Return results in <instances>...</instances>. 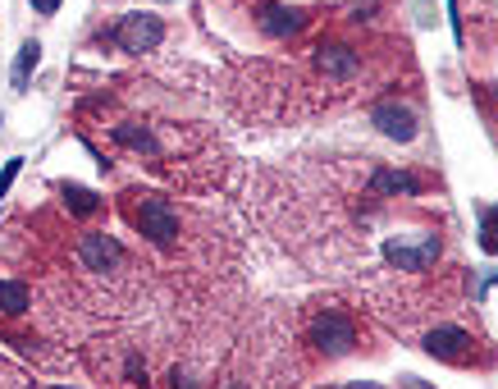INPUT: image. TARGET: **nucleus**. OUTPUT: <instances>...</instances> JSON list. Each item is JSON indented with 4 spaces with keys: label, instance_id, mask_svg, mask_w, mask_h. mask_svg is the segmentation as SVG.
<instances>
[{
    "label": "nucleus",
    "instance_id": "nucleus-14",
    "mask_svg": "<svg viewBox=\"0 0 498 389\" xmlns=\"http://www.w3.org/2000/svg\"><path fill=\"white\" fill-rule=\"evenodd\" d=\"M19 179V161H5V174H0V197L10 193V184Z\"/></svg>",
    "mask_w": 498,
    "mask_h": 389
},
{
    "label": "nucleus",
    "instance_id": "nucleus-11",
    "mask_svg": "<svg viewBox=\"0 0 498 389\" xmlns=\"http://www.w3.org/2000/svg\"><path fill=\"white\" fill-rule=\"evenodd\" d=\"M37 65H42V47L37 42H24V51L15 60V92H28V79H33Z\"/></svg>",
    "mask_w": 498,
    "mask_h": 389
},
{
    "label": "nucleus",
    "instance_id": "nucleus-12",
    "mask_svg": "<svg viewBox=\"0 0 498 389\" xmlns=\"http://www.w3.org/2000/svg\"><path fill=\"white\" fill-rule=\"evenodd\" d=\"M0 311H5V316H24L28 311V289L0 279Z\"/></svg>",
    "mask_w": 498,
    "mask_h": 389
},
{
    "label": "nucleus",
    "instance_id": "nucleus-8",
    "mask_svg": "<svg viewBox=\"0 0 498 389\" xmlns=\"http://www.w3.org/2000/svg\"><path fill=\"white\" fill-rule=\"evenodd\" d=\"M316 65H320V74L325 79H352L357 69H361V60H357V51H348V47H316Z\"/></svg>",
    "mask_w": 498,
    "mask_h": 389
},
{
    "label": "nucleus",
    "instance_id": "nucleus-4",
    "mask_svg": "<svg viewBox=\"0 0 498 389\" xmlns=\"http://www.w3.org/2000/svg\"><path fill=\"white\" fill-rule=\"evenodd\" d=\"M311 339H316L329 357H343V352L357 348V325H352L348 316H338V311H325V316H316Z\"/></svg>",
    "mask_w": 498,
    "mask_h": 389
},
{
    "label": "nucleus",
    "instance_id": "nucleus-3",
    "mask_svg": "<svg viewBox=\"0 0 498 389\" xmlns=\"http://www.w3.org/2000/svg\"><path fill=\"white\" fill-rule=\"evenodd\" d=\"M161 37H165V24L156 19V15H124L119 24H115V33H110V42L119 47V51H129V56H142V51H156L161 47Z\"/></svg>",
    "mask_w": 498,
    "mask_h": 389
},
{
    "label": "nucleus",
    "instance_id": "nucleus-7",
    "mask_svg": "<svg viewBox=\"0 0 498 389\" xmlns=\"http://www.w3.org/2000/svg\"><path fill=\"white\" fill-rule=\"evenodd\" d=\"M425 352L430 357H443V362H466L471 357V334L466 330H452V325L430 330L425 334Z\"/></svg>",
    "mask_w": 498,
    "mask_h": 389
},
{
    "label": "nucleus",
    "instance_id": "nucleus-16",
    "mask_svg": "<svg viewBox=\"0 0 498 389\" xmlns=\"http://www.w3.org/2000/svg\"><path fill=\"white\" fill-rule=\"evenodd\" d=\"M484 216H489V225H493V229H498V211H484Z\"/></svg>",
    "mask_w": 498,
    "mask_h": 389
},
{
    "label": "nucleus",
    "instance_id": "nucleus-10",
    "mask_svg": "<svg viewBox=\"0 0 498 389\" xmlns=\"http://www.w3.org/2000/svg\"><path fill=\"white\" fill-rule=\"evenodd\" d=\"M261 28H265L270 37H288V33H297V28H302V15L270 5V10H261Z\"/></svg>",
    "mask_w": 498,
    "mask_h": 389
},
{
    "label": "nucleus",
    "instance_id": "nucleus-9",
    "mask_svg": "<svg viewBox=\"0 0 498 389\" xmlns=\"http://www.w3.org/2000/svg\"><path fill=\"white\" fill-rule=\"evenodd\" d=\"M370 188L379 197H398V193H420V179L407 174V170H375L370 174Z\"/></svg>",
    "mask_w": 498,
    "mask_h": 389
},
{
    "label": "nucleus",
    "instance_id": "nucleus-2",
    "mask_svg": "<svg viewBox=\"0 0 498 389\" xmlns=\"http://www.w3.org/2000/svg\"><path fill=\"white\" fill-rule=\"evenodd\" d=\"M384 257H389V266H398V270H430L434 266V257H439V234H393L389 243H384Z\"/></svg>",
    "mask_w": 498,
    "mask_h": 389
},
{
    "label": "nucleus",
    "instance_id": "nucleus-6",
    "mask_svg": "<svg viewBox=\"0 0 498 389\" xmlns=\"http://www.w3.org/2000/svg\"><path fill=\"white\" fill-rule=\"evenodd\" d=\"M370 120H375V129H379L384 138H393V142H411V138H416V115H411L407 106H398V101L375 106Z\"/></svg>",
    "mask_w": 498,
    "mask_h": 389
},
{
    "label": "nucleus",
    "instance_id": "nucleus-5",
    "mask_svg": "<svg viewBox=\"0 0 498 389\" xmlns=\"http://www.w3.org/2000/svg\"><path fill=\"white\" fill-rule=\"evenodd\" d=\"M78 261H83V270L106 275V270L124 266V247H119V238H110V234H83V238H78Z\"/></svg>",
    "mask_w": 498,
    "mask_h": 389
},
{
    "label": "nucleus",
    "instance_id": "nucleus-17",
    "mask_svg": "<svg viewBox=\"0 0 498 389\" xmlns=\"http://www.w3.org/2000/svg\"><path fill=\"white\" fill-rule=\"evenodd\" d=\"M352 389H357V384H352Z\"/></svg>",
    "mask_w": 498,
    "mask_h": 389
},
{
    "label": "nucleus",
    "instance_id": "nucleus-1",
    "mask_svg": "<svg viewBox=\"0 0 498 389\" xmlns=\"http://www.w3.org/2000/svg\"><path fill=\"white\" fill-rule=\"evenodd\" d=\"M129 216H133V225H138L151 243H161V247H170V243L179 238V211H174L165 197H156V193H138L133 206H129Z\"/></svg>",
    "mask_w": 498,
    "mask_h": 389
},
{
    "label": "nucleus",
    "instance_id": "nucleus-15",
    "mask_svg": "<svg viewBox=\"0 0 498 389\" xmlns=\"http://www.w3.org/2000/svg\"><path fill=\"white\" fill-rule=\"evenodd\" d=\"M33 10H37V15H56L60 0H33Z\"/></svg>",
    "mask_w": 498,
    "mask_h": 389
},
{
    "label": "nucleus",
    "instance_id": "nucleus-13",
    "mask_svg": "<svg viewBox=\"0 0 498 389\" xmlns=\"http://www.w3.org/2000/svg\"><path fill=\"white\" fill-rule=\"evenodd\" d=\"M65 202H69L78 216H92V211L101 206V197H97L92 188H78V184H69V188H65Z\"/></svg>",
    "mask_w": 498,
    "mask_h": 389
}]
</instances>
